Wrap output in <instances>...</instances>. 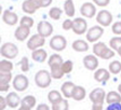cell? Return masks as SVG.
<instances>
[{
    "instance_id": "cell-36",
    "label": "cell",
    "mask_w": 121,
    "mask_h": 110,
    "mask_svg": "<svg viewBox=\"0 0 121 110\" xmlns=\"http://www.w3.org/2000/svg\"><path fill=\"white\" fill-rule=\"evenodd\" d=\"M99 57L103 58V59H110L111 57H115V51H113L111 48H108V47H107V48L103 51V53L101 54Z\"/></svg>"
},
{
    "instance_id": "cell-25",
    "label": "cell",
    "mask_w": 121,
    "mask_h": 110,
    "mask_svg": "<svg viewBox=\"0 0 121 110\" xmlns=\"http://www.w3.org/2000/svg\"><path fill=\"white\" fill-rule=\"evenodd\" d=\"M64 12L68 17H73L76 13L75 4H73V0H66L64 2Z\"/></svg>"
},
{
    "instance_id": "cell-43",
    "label": "cell",
    "mask_w": 121,
    "mask_h": 110,
    "mask_svg": "<svg viewBox=\"0 0 121 110\" xmlns=\"http://www.w3.org/2000/svg\"><path fill=\"white\" fill-rule=\"evenodd\" d=\"M8 107V103H7V98L3 96H0V109L3 110Z\"/></svg>"
},
{
    "instance_id": "cell-4",
    "label": "cell",
    "mask_w": 121,
    "mask_h": 110,
    "mask_svg": "<svg viewBox=\"0 0 121 110\" xmlns=\"http://www.w3.org/2000/svg\"><path fill=\"white\" fill-rule=\"evenodd\" d=\"M67 47V40L62 35H55L51 38L50 40V48L56 52H62Z\"/></svg>"
},
{
    "instance_id": "cell-42",
    "label": "cell",
    "mask_w": 121,
    "mask_h": 110,
    "mask_svg": "<svg viewBox=\"0 0 121 110\" xmlns=\"http://www.w3.org/2000/svg\"><path fill=\"white\" fill-rule=\"evenodd\" d=\"M107 110H121V103H113L107 106Z\"/></svg>"
},
{
    "instance_id": "cell-14",
    "label": "cell",
    "mask_w": 121,
    "mask_h": 110,
    "mask_svg": "<svg viewBox=\"0 0 121 110\" xmlns=\"http://www.w3.org/2000/svg\"><path fill=\"white\" fill-rule=\"evenodd\" d=\"M30 35V27L28 26H25V25H20L14 31V37L16 40L21 41H25Z\"/></svg>"
},
{
    "instance_id": "cell-50",
    "label": "cell",
    "mask_w": 121,
    "mask_h": 110,
    "mask_svg": "<svg viewBox=\"0 0 121 110\" xmlns=\"http://www.w3.org/2000/svg\"><path fill=\"white\" fill-rule=\"evenodd\" d=\"M120 77H121V72H120Z\"/></svg>"
},
{
    "instance_id": "cell-28",
    "label": "cell",
    "mask_w": 121,
    "mask_h": 110,
    "mask_svg": "<svg viewBox=\"0 0 121 110\" xmlns=\"http://www.w3.org/2000/svg\"><path fill=\"white\" fill-rule=\"evenodd\" d=\"M51 108L53 110H67L69 108V104H68L67 98H63L62 100H60L58 103L51 105Z\"/></svg>"
},
{
    "instance_id": "cell-13",
    "label": "cell",
    "mask_w": 121,
    "mask_h": 110,
    "mask_svg": "<svg viewBox=\"0 0 121 110\" xmlns=\"http://www.w3.org/2000/svg\"><path fill=\"white\" fill-rule=\"evenodd\" d=\"M82 62H83V66L88 70H91V71H95L98 67L97 56L94 54H89L86 56H84Z\"/></svg>"
},
{
    "instance_id": "cell-5",
    "label": "cell",
    "mask_w": 121,
    "mask_h": 110,
    "mask_svg": "<svg viewBox=\"0 0 121 110\" xmlns=\"http://www.w3.org/2000/svg\"><path fill=\"white\" fill-rule=\"evenodd\" d=\"M40 8H42L41 0H25L22 3V10L26 14H34Z\"/></svg>"
},
{
    "instance_id": "cell-17",
    "label": "cell",
    "mask_w": 121,
    "mask_h": 110,
    "mask_svg": "<svg viewBox=\"0 0 121 110\" xmlns=\"http://www.w3.org/2000/svg\"><path fill=\"white\" fill-rule=\"evenodd\" d=\"M37 99L34 95H27L22 99L20 105V110H30L36 106Z\"/></svg>"
},
{
    "instance_id": "cell-49",
    "label": "cell",
    "mask_w": 121,
    "mask_h": 110,
    "mask_svg": "<svg viewBox=\"0 0 121 110\" xmlns=\"http://www.w3.org/2000/svg\"><path fill=\"white\" fill-rule=\"evenodd\" d=\"M118 92H119V93H120V94H121V83H120V84L118 85Z\"/></svg>"
},
{
    "instance_id": "cell-24",
    "label": "cell",
    "mask_w": 121,
    "mask_h": 110,
    "mask_svg": "<svg viewBox=\"0 0 121 110\" xmlns=\"http://www.w3.org/2000/svg\"><path fill=\"white\" fill-rule=\"evenodd\" d=\"M50 72L53 79L55 80H60L64 77V71L62 70V65H53L50 66Z\"/></svg>"
},
{
    "instance_id": "cell-29",
    "label": "cell",
    "mask_w": 121,
    "mask_h": 110,
    "mask_svg": "<svg viewBox=\"0 0 121 110\" xmlns=\"http://www.w3.org/2000/svg\"><path fill=\"white\" fill-rule=\"evenodd\" d=\"M108 70L112 75H118L121 72V63L119 60H112L108 66Z\"/></svg>"
},
{
    "instance_id": "cell-44",
    "label": "cell",
    "mask_w": 121,
    "mask_h": 110,
    "mask_svg": "<svg viewBox=\"0 0 121 110\" xmlns=\"http://www.w3.org/2000/svg\"><path fill=\"white\" fill-rule=\"evenodd\" d=\"M10 89V83H0V92H8Z\"/></svg>"
},
{
    "instance_id": "cell-23",
    "label": "cell",
    "mask_w": 121,
    "mask_h": 110,
    "mask_svg": "<svg viewBox=\"0 0 121 110\" xmlns=\"http://www.w3.org/2000/svg\"><path fill=\"white\" fill-rule=\"evenodd\" d=\"M71 48L73 49V51L79 53H83L86 52L89 50V44L86 41L84 40H75L71 44Z\"/></svg>"
},
{
    "instance_id": "cell-34",
    "label": "cell",
    "mask_w": 121,
    "mask_h": 110,
    "mask_svg": "<svg viewBox=\"0 0 121 110\" xmlns=\"http://www.w3.org/2000/svg\"><path fill=\"white\" fill-rule=\"evenodd\" d=\"M34 23H35V21H34V18L31 17V16L25 15V16H23V17L21 18L20 25H25V26H28V27L31 28L34 26Z\"/></svg>"
},
{
    "instance_id": "cell-18",
    "label": "cell",
    "mask_w": 121,
    "mask_h": 110,
    "mask_svg": "<svg viewBox=\"0 0 121 110\" xmlns=\"http://www.w3.org/2000/svg\"><path fill=\"white\" fill-rule=\"evenodd\" d=\"M5 98H7L8 107L12 108V109L17 108L18 106L21 105V102H22V99L20 98V96L17 95V93H16V92L8 93V95L5 96Z\"/></svg>"
},
{
    "instance_id": "cell-38",
    "label": "cell",
    "mask_w": 121,
    "mask_h": 110,
    "mask_svg": "<svg viewBox=\"0 0 121 110\" xmlns=\"http://www.w3.org/2000/svg\"><path fill=\"white\" fill-rule=\"evenodd\" d=\"M20 66L23 72H28L29 71V60L27 57H22V59L20 60Z\"/></svg>"
},
{
    "instance_id": "cell-32",
    "label": "cell",
    "mask_w": 121,
    "mask_h": 110,
    "mask_svg": "<svg viewBox=\"0 0 121 110\" xmlns=\"http://www.w3.org/2000/svg\"><path fill=\"white\" fill-rule=\"evenodd\" d=\"M49 16L52 18L53 21H58L62 16V9H60L58 7H53L49 11Z\"/></svg>"
},
{
    "instance_id": "cell-46",
    "label": "cell",
    "mask_w": 121,
    "mask_h": 110,
    "mask_svg": "<svg viewBox=\"0 0 121 110\" xmlns=\"http://www.w3.org/2000/svg\"><path fill=\"white\" fill-rule=\"evenodd\" d=\"M104 104H92V109L93 110H102Z\"/></svg>"
},
{
    "instance_id": "cell-35",
    "label": "cell",
    "mask_w": 121,
    "mask_h": 110,
    "mask_svg": "<svg viewBox=\"0 0 121 110\" xmlns=\"http://www.w3.org/2000/svg\"><path fill=\"white\" fill-rule=\"evenodd\" d=\"M73 69V63L71 60H65V62L62 64V70L64 71V73H70Z\"/></svg>"
},
{
    "instance_id": "cell-22",
    "label": "cell",
    "mask_w": 121,
    "mask_h": 110,
    "mask_svg": "<svg viewBox=\"0 0 121 110\" xmlns=\"http://www.w3.org/2000/svg\"><path fill=\"white\" fill-rule=\"evenodd\" d=\"M105 103L107 105L113 103H121V94L119 92H116V91H109L106 94Z\"/></svg>"
},
{
    "instance_id": "cell-7",
    "label": "cell",
    "mask_w": 121,
    "mask_h": 110,
    "mask_svg": "<svg viewBox=\"0 0 121 110\" xmlns=\"http://www.w3.org/2000/svg\"><path fill=\"white\" fill-rule=\"evenodd\" d=\"M89 98L92 102V104H104L106 99L105 90L102 88H96L92 90L89 94Z\"/></svg>"
},
{
    "instance_id": "cell-15",
    "label": "cell",
    "mask_w": 121,
    "mask_h": 110,
    "mask_svg": "<svg viewBox=\"0 0 121 110\" xmlns=\"http://www.w3.org/2000/svg\"><path fill=\"white\" fill-rule=\"evenodd\" d=\"M2 21L7 25L14 26V25H16L18 22V16H17V14L15 12H13V11L4 10L2 13Z\"/></svg>"
},
{
    "instance_id": "cell-12",
    "label": "cell",
    "mask_w": 121,
    "mask_h": 110,
    "mask_svg": "<svg viewBox=\"0 0 121 110\" xmlns=\"http://www.w3.org/2000/svg\"><path fill=\"white\" fill-rule=\"evenodd\" d=\"M37 31L42 37L48 38L53 34V26L51 25V23L47 22V21H41L37 25Z\"/></svg>"
},
{
    "instance_id": "cell-48",
    "label": "cell",
    "mask_w": 121,
    "mask_h": 110,
    "mask_svg": "<svg viewBox=\"0 0 121 110\" xmlns=\"http://www.w3.org/2000/svg\"><path fill=\"white\" fill-rule=\"evenodd\" d=\"M117 53H118V55H119V56H120V57H121V47L118 49V50H117Z\"/></svg>"
},
{
    "instance_id": "cell-16",
    "label": "cell",
    "mask_w": 121,
    "mask_h": 110,
    "mask_svg": "<svg viewBox=\"0 0 121 110\" xmlns=\"http://www.w3.org/2000/svg\"><path fill=\"white\" fill-rule=\"evenodd\" d=\"M93 78L96 82L106 83L109 79H110V71L105 69V68H98V69L95 70Z\"/></svg>"
},
{
    "instance_id": "cell-30",
    "label": "cell",
    "mask_w": 121,
    "mask_h": 110,
    "mask_svg": "<svg viewBox=\"0 0 121 110\" xmlns=\"http://www.w3.org/2000/svg\"><path fill=\"white\" fill-rule=\"evenodd\" d=\"M106 48H107V45H106L104 42L97 41L96 43H94L93 49H92V50H93V54L96 55L97 57H99V56H101V54L103 53V51L105 50Z\"/></svg>"
},
{
    "instance_id": "cell-39",
    "label": "cell",
    "mask_w": 121,
    "mask_h": 110,
    "mask_svg": "<svg viewBox=\"0 0 121 110\" xmlns=\"http://www.w3.org/2000/svg\"><path fill=\"white\" fill-rule=\"evenodd\" d=\"M111 31L116 36H121V22L113 23L111 26Z\"/></svg>"
},
{
    "instance_id": "cell-45",
    "label": "cell",
    "mask_w": 121,
    "mask_h": 110,
    "mask_svg": "<svg viewBox=\"0 0 121 110\" xmlns=\"http://www.w3.org/2000/svg\"><path fill=\"white\" fill-rule=\"evenodd\" d=\"M37 109L38 110H49L50 107H49L47 104H39V105L37 106Z\"/></svg>"
},
{
    "instance_id": "cell-40",
    "label": "cell",
    "mask_w": 121,
    "mask_h": 110,
    "mask_svg": "<svg viewBox=\"0 0 121 110\" xmlns=\"http://www.w3.org/2000/svg\"><path fill=\"white\" fill-rule=\"evenodd\" d=\"M73 21H71L70 18H67V20H65L63 22L62 28L64 30H70V29H73Z\"/></svg>"
},
{
    "instance_id": "cell-9",
    "label": "cell",
    "mask_w": 121,
    "mask_h": 110,
    "mask_svg": "<svg viewBox=\"0 0 121 110\" xmlns=\"http://www.w3.org/2000/svg\"><path fill=\"white\" fill-rule=\"evenodd\" d=\"M96 22L103 27H108L112 23V14L107 10H101L96 14Z\"/></svg>"
},
{
    "instance_id": "cell-1",
    "label": "cell",
    "mask_w": 121,
    "mask_h": 110,
    "mask_svg": "<svg viewBox=\"0 0 121 110\" xmlns=\"http://www.w3.org/2000/svg\"><path fill=\"white\" fill-rule=\"evenodd\" d=\"M51 81H52V76L51 72L45 69L39 70L35 75V83L38 88L40 89H47L50 86Z\"/></svg>"
},
{
    "instance_id": "cell-41",
    "label": "cell",
    "mask_w": 121,
    "mask_h": 110,
    "mask_svg": "<svg viewBox=\"0 0 121 110\" xmlns=\"http://www.w3.org/2000/svg\"><path fill=\"white\" fill-rule=\"evenodd\" d=\"M93 3L97 7H101V8H105L110 3V0H92Z\"/></svg>"
},
{
    "instance_id": "cell-6",
    "label": "cell",
    "mask_w": 121,
    "mask_h": 110,
    "mask_svg": "<svg viewBox=\"0 0 121 110\" xmlns=\"http://www.w3.org/2000/svg\"><path fill=\"white\" fill-rule=\"evenodd\" d=\"M29 86V80L24 75H17L13 79V88L16 92H24Z\"/></svg>"
},
{
    "instance_id": "cell-8",
    "label": "cell",
    "mask_w": 121,
    "mask_h": 110,
    "mask_svg": "<svg viewBox=\"0 0 121 110\" xmlns=\"http://www.w3.org/2000/svg\"><path fill=\"white\" fill-rule=\"evenodd\" d=\"M44 43H45V38L42 37L41 35H39V34H36V35H33L28 39L27 48L30 51H34L39 48H42L44 45Z\"/></svg>"
},
{
    "instance_id": "cell-33",
    "label": "cell",
    "mask_w": 121,
    "mask_h": 110,
    "mask_svg": "<svg viewBox=\"0 0 121 110\" xmlns=\"http://www.w3.org/2000/svg\"><path fill=\"white\" fill-rule=\"evenodd\" d=\"M109 47L112 49L113 51H117L121 47V37L117 36V37H112L109 40Z\"/></svg>"
},
{
    "instance_id": "cell-2",
    "label": "cell",
    "mask_w": 121,
    "mask_h": 110,
    "mask_svg": "<svg viewBox=\"0 0 121 110\" xmlns=\"http://www.w3.org/2000/svg\"><path fill=\"white\" fill-rule=\"evenodd\" d=\"M0 53L2 57L8 59H14L18 55V48L13 42H5L1 45Z\"/></svg>"
},
{
    "instance_id": "cell-19",
    "label": "cell",
    "mask_w": 121,
    "mask_h": 110,
    "mask_svg": "<svg viewBox=\"0 0 121 110\" xmlns=\"http://www.w3.org/2000/svg\"><path fill=\"white\" fill-rule=\"evenodd\" d=\"M31 57L35 62L37 63H44L48 58V53L44 49H37V50H34L33 53H31Z\"/></svg>"
},
{
    "instance_id": "cell-37",
    "label": "cell",
    "mask_w": 121,
    "mask_h": 110,
    "mask_svg": "<svg viewBox=\"0 0 121 110\" xmlns=\"http://www.w3.org/2000/svg\"><path fill=\"white\" fill-rule=\"evenodd\" d=\"M12 78V72H0V83H10Z\"/></svg>"
},
{
    "instance_id": "cell-21",
    "label": "cell",
    "mask_w": 121,
    "mask_h": 110,
    "mask_svg": "<svg viewBox=\"0 0 121 110\" xmlns=\"http://www.w3.org/2000/svg\"><path fill=\"white\" fill-rule=\"evenodd\" d=\"M86 89L83 88V86H81V85H76L75 89H73L71 98L77 100V102H81V100H83L86 98Z\"/></svg>"
},
{
    "instance_id": "cell-31",
    "label": "cell",
    "mask_w": 121,
    "mask_h": 110,
    "mask_svg": "<svg viewBox=\"0 0 121 110\" xmlns=\"http://www.w3.org/2000/svg\"><path fill=\"white\" fill-rule=\"evenodd\" d=\"M64 63L63 58H62V56H60V54H52L49 57L48 59V64L49 66H53V65H62Z\"/></svg>"
},
{
    "instance_id": "cell-26",
    "label": "cell",
    "mask_w": 121,
    "mask_h": 110,
    "mask_svg": "<svg viewBox=\"0 0 121 110\" xmlns=\"http://www.w3.org/2000/svg\"><path fill=\"white\" fill-rule=\"evenodd\" d=\"M13 68H14V65L11 62V59L3 58L0 62V72H12Z\"/></svg>"
},
{
    "instance_id": "cell-20",
    "label": "cell",
    "mask_w": 121,
    "mask_h": 110,
    "mask_svg": "<svg viewBox=\"0 0 121 110\" xmlns=\"http://www.w3.org/2000/svg\"><path fill=\"white\" fill-rule=\"evenodd\" d=\"M75 86H76V84L73 82H71V81H67V82L63 83V84H62V88H60V92H62L64 97L71 98Z\"/></svg>"
},
{
    "instance_id": "cell-10",
    "label": "cell",
    "mask_w": 121,
    "mask_h": 110,
    "mask_svg": "<svg viewBox=\"0 0 121 110\" xmlns=\"http://www.w3.org/2000/svg\"><path fill=\"white\" fill-rule=\"evenodd\" d=\"M76 35H83L88 31V23L86 21V17H77L73 20V25L71 29Z\"/></svg>"
},
{
    "instance_id": "cell-3",
    "label": "cell",
    "mask_w": 121,
    "mask_h": 110,
    "mask_svg": "<svg viewBox=\"0 0 121 110\" xmlns=\"http://www.w3.org/2000/svg\"><path fill=\"white\" fill-rule=\"evenodd\" d=\"M104 34V27L101 25H95V26H92L91 28H89L88 31L86 34V40L89 42H97L99 39L102 38Z\"/></svg>"
},
{
    "instance_id": "cell-27",
    "label": "cell",
    "mask_w": 121,
    "mask_h": 110,
    "mask_svg": "<svg viewBox=\"0 0 121 110\" xmlns=\"http://www.w3.org/2000/svg\"><path fill=\"white\" fill-rule=\"evenodd\" d=\"M62 95H63V94H60V93L58 92V91H56V90H53V91H51V92H49V94H48L49 103H50L51 105L58 103L60 100L63 99Z\"/></svg>"
},
{
    "instance_id": "cell-11",
    "label": "cell",
    "mask_w": 121,
    "mask_h": 110,
    "mask_svg": "<svg viewBox=\"0 0 121 110\" xmlns=\"http://www.w3.org/2000/svg\"><path fill=\"white\" fill-rule=\"evenodd\" d=\"M80 13L83 17L93 18L96 15V7L93 2H84L80 8Z\"/></svg>"
},
{
    "instance_id": "cell-47",
    "label": "cell",
    "mask_w": 121,
    "mask_h": 110,
    "mask_svg": "<svg viewBox=\"0 0 121 110\" xmlns=\"http://www.w3.org/2000/svg\"><path fill=\"white\" fill-rule=\"evenodd\" d=\"M41 3H42V8H48L49 5H51L52 0H41Z\"/></svg>"
}]
</instances>
